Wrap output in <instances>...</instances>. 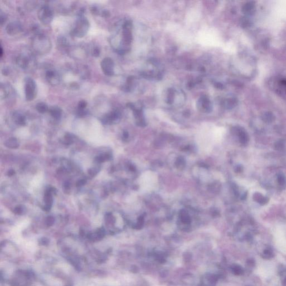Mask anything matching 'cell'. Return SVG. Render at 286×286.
Segmentation results:
<instances>
[{"instance_id":"obj_6","label":"cell","mask_w":286,"mask_h":286,"mask_svg":"<svg viewBox=\"0 0 286 286\" xmlns=\"http://www.w3.org/2000/svg\"><path fill=\"white\" fill-rule=\"evenodd\" d=\"M38 17L44 25H48L53 19V13L50 7L47 5L42 6L38 11Z\"/></svg>"},{"instance_id":"obj_15","label":"cell","mask_w":286,"mask_h":286,"mask_svg":"<svg viewBox=\"0 0 286 286\" xmlns=\"http://www.w3.org/2000/svg\"><path fill=\"white\" fill-rule=\"evenodd\" d=\"M13 117L17 124L20 125H25L26 124V119L24 116L22 115L19 112H15L13 114Z\"/></svg>"},{"instance_id":"obj_23","label":"cell","mask_w":286,"mask_h":286,"mask_svg":"<svg viewBox=\"0 0 286 286\" xmlns=\"http://www.w3.org/2000/svg\"><path fill=\"white\" fill-rule=\"evenodd\" d=\"M24 211V209L23 208L22 206H16L15 207V209L14 210V213L16 214H18V215L22 214Z\"/></svg>"},{"instance_id":"obj_22","label":"cell","mask_w":286,"mask_h":286,"mask_svg":"<svg viewBox=\"0 0 286 286\" xmlns=\"http://www.w3.org/2000/svg\"><path fill=\"white\" fill-rule=\"evenodd\" d=\"M87 106V102L85 100H81L79 102L78 104V109L80 110H85L86 107Z\"/></svg>"},{"instance_id":"obj_17","label":"cell","mask_w":286,"mask_h":286,"mask_svg":"<svg viewBox=\"0 0 286 286\" xmlns=\"http://www.w3.org/2000/svg\"><path fill=\"white\" fill-rule=\"evenodd\" d=\"M36 109L41 114H44L47 111H49V107L45 102H39L36 106Z\"/></svg>"},{"instance_id":"obj_1","label":"cell","mask_w":286,"mask_h":286,"mask_svg":"<svg viewBox=\"0 0 286 286\" xmlns=\"http://www.w3.org/2000/svg\"><path fill=\"white\" fill-rule=\"evenodd\" d=\"M223 135V132L219 130H213L210 133H201L196 139L199 149L204 152L209 153L215 146L221 142Z\"/></svg>"},{"instance_id":"obj_18","label":"cell","mask_w":286,"mask_h":286,"mask_svg":"<svg viewBox=\"0 0 286 286\" xmlns=\"http://www.w3.org/2000/svg\"><path fill=\"white\" fill-rule=\"evenodd\" d=\"M57 43H58V45L61 49L67 48L68 46L69 45L68 40H67V39L63 36H61L59 38H58Z\"/></svg>"},{"instance_id":"obj_3","label":"cell","mask_w":286,"mask_h":286,"mask_svg":"<svg viewBox=\"0 0 286 286\" xmlns=\"http://www.w3.org/2000/svg\"><path fill=\"white\" fill-rule=\"evenodd\" d=\"M139 183L141 191L149 192L155 188L158 183V177L154 172L146 171L141 175Z\"/></svg>"},{"instance_id":"obj_16","label":"cell","mask_w":286,"mask_h":286,"mask_svg":"<svg viewBox=\"0 0 286 286\" xmlns=\"http://www.w3.org/2000/svg\"><path fill=\"white\" fill-rule=\"evenodd\" d=\"M5 146L7 148H9L10 149H16L19 147V144L18 141L16 138H11L6 141Z\"/></svg>"},{"instance_id":"obj_26","label":"cell","mask_w":286,"mask_h":286,"mask_svg":"<svg viewBox=\"0 0 286 286\" xmlns=\"http://www.w3.org/2000/svg\"><path fill=\"white\" fill-rule=\"evenodd\" d=\"M72 139L73 138H72L71 135H70V134H67L65 135V137H64V139L66 141V144H71L72 143V141L73 140Z\"/></svg>"},{"instance_id":"obj_2","label":"cell","mask_w":286,"mask_h":286,"mask_svg":"<svg viewBox=\"0 0 286 286\" xmlns=\"http://www.w3.org/2000/svg\"><path fill=\"white\" fill-rule=\"evenodd\" d=\"M31 46L36 53L45 54L51 50V43L47 36L38 32L35 33V35L33 38Z\"/></svg>"},{"instance_id":"obj_11","label":"cell","mask_w":286,"mask_h":286,"mask_svg":"<svg viewBox=\"0 0 286 286\" xmlns=\"http://www.w3.org/2000/svg\"><path fill=\"white\" fill-rule=\"evenodd\" d=\"M52 190L53 188H49L45 192L44 195V202L45 203V205L43 207L45 211H49L52 206L53 202L52 197V193L53 191Z\"/></svg>"},{"instance_id":"obj_9","label":"cell","mask_w":286,"mask_h":286,"mask_svg":"<svg viewBox=\"0 0 286 286\" xmlns=\"http://www.w3.org/2000/svg\"><path fill=\"white\" fill-rule=\"evenodd\" d=\"M22 30V25L18 21H12L9 23L6 27V33L10 35L19 34Z\"/></svg>"},{"instance_id":"obj_34","label":"cell","mask_w":286,"mask_h":286,"mask_svg":"<svg viewBox=\"0 0 286 286\" xmlns=\"http://www.w3.org/2000/svg\"><path fill=\"white\" fill-rule=\"evenodd\" d=\"M285 286H286V278L285 280Z\"/></svg>"},{"instance_id":"obj_25","label":"cell","mask_w":286,"mask_h":286,"mask_svg":"<svg viewBox=\"0 0 286 286\" xmlns=\"http://www.w3.org/2000/svg\"><path fill=\"white\" fill-rule=\"evenodd\" d=\"M98 172H99V170H98V168H91L89 170L88 173L91 176L93 177V176H95Z\"/></svg>"},{"instance_id":"obj_30","label":"cell","mask_w":286,"mask_h":286,"mask_svg":"<svg viewBox=\"0 0 286 286\" xmlns=\"http://www.w3.org/2000/svg\"><path fill=\"white\" fill-rule=\"evenodd\" d=\"M110 13L108 10H103L101 13V16L104 17H108L110 16Z\"/></svg>"},{"instance_id":"obj_14","label":"cell","mask_w":286,"mask_h":286,"mask_svg":"<svg viewBox=\"0 0 286 286\" xmlns=\"http://www.w3.org/2000/svg\"><path fill=\"white\" fill-rule=\"evenodd\" d=\"M49 112L50 113V115L54 119L56 120H59L60 119L62 114V110L58 106H53L51 107L49 109Z\"/></svg>"},{"instance_id":"obj_21","label":"cell","mask_w":286,"mask_h":286,"mask_svg":"<svg viewBox=\"0 0 286 286\" xmlns=\"http://www.w3.org/2000/svg\"><path fill=\"white\" fill-rule=\"evenodd\" d=\"M54 221H55V219L53 216H48L46 219V224L48 226H52L54 223Z\"/></svg>"},{"instance_id":"obj_27","label":"cell","mask_w":286,"mask_h":286,"mask_svg":"<svg viewBox=\"0 0 286 286\" xmlns=\"http://www.w3.org/2000/svg\"><path fill=\"white\" fill-rule=\"evenodd\" d=\"M6 19H7V17H6V15L5 14H4V13H2L1 12V16H0V21H1V25H2L4 23H5V21H6Z\"/></svg>"},{"instance_id":"obj_10","label":"cell","mask_w":286,"mask_h":286,"mask_svg":"<svg viewBox=\"0 0 286 286\" xmlns=\"http://www.w3.org/2000/svg\"><path fill=\"white\" fill-rule=\"evenodd\" d=\"M45 78L51 85H57L60 82V76L55 70H46Z\"/></svg>"},{"instance_id":"obj_5","label":"cell","mask_w":286,"mask_h":286,"mask_svg":"<svg viewBox=\"0 0 286 286\" xmlns=\"http://www.w3.org/2000/svg\"><path fill=\"white\" fill-rule=\"evenodd\" d=\"M25 98L28 101H33L36 96V84L32 78L26 77L25 79Z\"/></svg>"},{"instance_id":"obj_19","label":"cell","mask_w":286,"mask_h":286,"mask_svg":"<svg viewBox=\"0 0 286 286\" xmlns=\"http://www.w3.org/2000/svg\"><path fill=\"white\" fill-rule=\"evenodd\" d=\"M109 158V156L108 154H104L96 156L95 158V161L97 163H102L107 160Z\"/></svg>"},{"instance_id":"obj_20","label":"cell","mask_w":286,"mask_h":286,"mask_svg":"<svg viewBox=\"0 0 286 286\" xmlns=\"http://www.w3.org/2000/svg\"><path fill=\"white\" fill-rule=\"evenodd\" d=\"M273 256V251H272L271 250H270V249L265 250L264 253H263V257L266 258V259L271 258Z\"/></svg>"},{"instance_id":"obj_33","label":"cell","mask_w":286,"mask_h":286,"mask_svg":"<svg viewBox=\"0 0 286 286\" xmlns=\"http://www.w3.org/2000/svg\"><path fill=\"white\" fill-rule=\"evenodd\" d=\"M282 82V83H283V84H284L285 85H286V80H283Z\"/></svg>"},{"instance_id":"obj_31","label":"cell","mask_w":286,"mask_h":286,"mask_svg":"<svg viewBox=\"0 0 286 286\" xmlns=\"http://www.w3.org/2000/svg\"><path fill=\"white\" fill-rule=\"evenodd\" d=\"M15 171H14V170H13V169H10V170H9V172H8V174H8V176H10V177H11V176H14V175L15 174Z\"/></svg>"},{"instance_id":"obj_24","label":"cell","mask_w":286,"mask_h":286,"mask_svg":"<svg viewBox=\"0 0 286 286\" xmlns=\"http://www.w3.org/2000/svg\"><path fill=\"white\" fill-rule=\"evenodd\" d=\"M100 48L98 46L94 47V48L92 49V55L94 56H95V57L98 56L100 55Z\"/></svg>"},{"instance_id":"obj_28","label":"cell","mask_w":286,"mask_h":286,"mask_svg":"<svg viewBox=\"0 0 286 286\" xmlns=\"http://www.w3.org/2000/svg\"><path fill=\"white\" fill-rule=\"evenodd\" d=\"M86 183H87L86 180L83 179V180H80L77 181V182L76 183L75 185H76V186H77V187H80V186H84L86 184Z\"/></svg>"},{"instance_id":"obj_29","label":"cell","mask_w":286,"mask_h":286,"mask_svg":"<svg viewBox=\"0 0 286 286\" xmlns=\"http://www.w3.org/2000/svg\"><path fill=\"white\" fill-rule=\"evenodd\" d=\"M234 272L236 274H240L243 273L242 268L239 266H236L234 268Z\"/></svg>"},{"instance_id":"obj_13","label":"cell","mask_w":286,"mask_h":286,"mask_svg":"<svg viewBox=\"0 0 286 286\" xmlns=\"http://www.w3.org/2000/svg\"><path fill=\"white\" fill-rule=\"evenodd\" d=\"M119 117V113L117 111H114L111 112L109 114L106 115L102 119V122L104 124H109L111 123L114 121H115Z\"/></svg>"},{"instance_id":"obj_32","label":"cell","mask_w":286,"mask_h":286,"mask_svg":"<svg viewBox=\"0 0 286 286\" xmlns=\"http://www.w3.org/2000/svg\"><path fill=\"white\" fill-rule=\"evenodd\" d=\"M0 50H1L0 56H1V57H2V55H3V48H2V47H1V49H0Z\"/></svg>"},{"instance_id":"obj_4","label":"cell","mask_w":286,"mask_h":286,"mask_svg":"<svg viewBox=\"0 0 286 286\" xmlns=\"http://www.w3.org/2000/svg\"><path fill=\"white\" fill-rule=\"evenodd\" d=\"M90 28V23L85 17L80 16L76 21L75 26L71 30L70 34L77 38H83L87 33Z\"/></svg>"},{"instance_id":"obj_8","label":"cell","mask_w":286,"mask_h":286,"mask_svg":"<svg viewBox=\"0 0 286 286\" xmlns=\"http://www.w3.org/2000/svg\"><path fill=\"white\" fill-rule=\"evenodd\" d=\"M101 67L103 73L107 76L114 75V62L109 57H106L101 62Z\"/></svg>"},{"instance_id":"obj_7","label":"cell","mask_w":286,"mask_h":286,"mask_svg":"<svg viewBox=\"0 0 286 286\" xmlns=\"http://www.w3.org/2000/svg\"><path fill=\"white\" fill-rule=\"evenodd\" d=\"M16 64L23 70H28L31 66L34 64V62L32 56L25 54H21L18 55L16 59Z\"/></svg>"},{"instance_id":"obj_12","label":"cell","mask_w":286,"mask_h":286,"mask_svg":"<svg viewBox=\"0 0 286 286\" xmlns=\"http://www.w3.org/2000/svg\"><path fill=\"white\" fill-rule=\"evenodd\" d=\"M14 95V90L11 87L4 85L1 86V99H5L10 97Z\"/></svg>"}]
</instances>
